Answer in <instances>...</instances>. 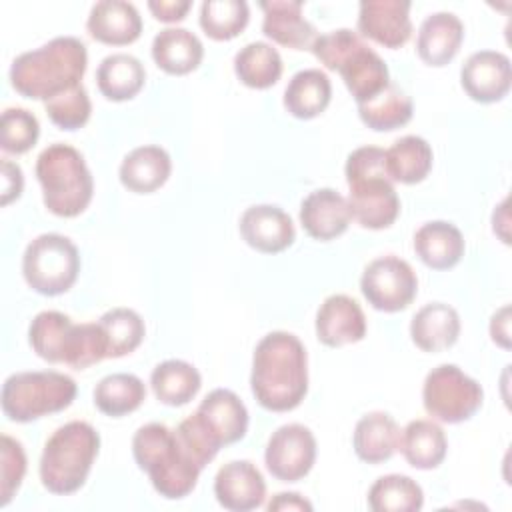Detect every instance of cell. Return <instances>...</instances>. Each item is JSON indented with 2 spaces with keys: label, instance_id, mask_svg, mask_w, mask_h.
Masks as SVG:
<instances>
[{
  "label": "cell",
  "instance_id": "obj_15",
  "mask_svg": "<svg viewBox=\"0 0 512 512\" xmlns=\"http://www.w3.org/2000/svg\"><path fill=\"white\" fill-rule=\"evenodd\" d=\"M358 34L386 48H400L412 36L410 2L364 0L358 10Z\"/></svg>",
  "mask_w": 512,
  "mask_h": 512
},
{
  "label": "cell",
  "instance_id": "obj_36",
  "mask_svg": "<svg viewBox=\"0 0 512 512\" xmlns=\"http://www.w3.org/2000/svg\"><path fill=\"white\" fill-rule=\"evenodd\" d=\"M146 400V386L136 374L116 372L104 376L94 388L96 408L110 416L120 418L140 408Z\"/></svg>",
  "mask_w": 512,
  "mask_h": 512
},
{
  "label": "cell",
  "instance_id": "obj_28",
  "mask_svg": "<svg viewBox=\"0 0 512 512\" xmlns=\"http://www.w3.org/2000/svg\"><path fill=\"white\" fill-rule=\"evenodd\" d=\"M152 58L166 74L184 76L200 66L204 46L200 38L186 28H164L152 40Z\"/></svg>",
  "mask_w": 512,
  "mask_h": 512
},
{
  "label": "cell",
  "instance_id": "obj_8",
  "mask_svg": "<svg viewBox=\"0 0 512 512\" xmlns=\"http://www.w3.org/2000/svg\"><path fill=\"white\" fill-rule=\"evenodd\" d=\"M36 178L44 206L60 218L82 214L92 200V174L82 154L70 144L56 142L44 148L36 160Z\"/></svg>",
  "mask_w": 512,
  "mask_h": 512
},
{
  "label": "cell",
  "instance_id": "obj_45",
  "mask_svg": "<svg viewBox=\"0 0 512 512\" xmlns=\"http://www.w3.org/2000/svg\"><path fill=\"white\" fill-rule=\"evenodd\" d=\"M148 8L160 22H180L192 4L188 0H152Z\"/></svg>",
  "mask_w": 512,
  "mask_h": 512
},
{
  "label": "cell",
  "instance_id": "obj_38",
  "mask_svg": "<svg viewBox=\"0 0 512 512\" xmlns=\"http://www.w3.org/2000/svg\"><path fill=\"white\" fill-rule=\"evenodd\" d=\"M98 324L106 338L108 358H122L134 352L146 334L142 316L130 308H112L100 316Z\"/></svg>",
  "mask_w": 512,
  "mask_h": 512
},
{
  "label": "cell",
  "instance_id": "obj_27",
  "mask_svg": "<svg viewBox=\"0 0 512 512\" xmlns=\"http://www.w3.org/2000/svg\"><path fill=\"white\" fill-rule=\"evenodd\" d=\"M400 434L402 430L390 414L368 412L356 422L352 446L362 462L382 464L396 454L400 446Z\"/></svg>",
  "mask_w": 512,
  "mask_h": 512
},
{
  "label": "cell",
  "instance_id": "obj_4",
  "mask_svg": "<svg viewBox=\"0 0 512 512\" xmlns=\"http://www.w3.org/2000/svg\"><path fill=\"white\" fill-rule=\"evenodd\" d=\"M32 350L50 364H66L84 370L108 358L106 338L98 322L74 324L70 316L58 310L36 314L28 328Z\"/></svg>",
  "mask_w": 512,
  "mask_h": 512
},
{
  "label": "cell",
  "instance_id": "obj_12",
  "mask_svg": "<svg viewBox=\"0 0 512 512\" xmlns=\"http://www.w3.org/2000/svg\"><path fill=\"white\" fill-rule=\"evenodd\" d=\"M360 290L368 304L380 312H400L418 294V278L412 266L394 256L372 260L360 278Z\"/></svg>",
  "mask_w": 512,
  "mask_h": 512
},
{
  "label": "cell",
  "instance_id": "obj_42",
  "mask_svg": "<svg viewBox=\"0 0 512 512\" xmlns=\"http://www.w3.org/2000/svg\"><path fill=\"white\" fill-rule=\"evenodd\" d=\"M176 440L182 446V450L186 452V456L200 468L204 470L206 464H210L214 460V456L218 454V450L222 448L212 434L208 432V428L202 424V420L198 418V414L194 412L192 416L184 418L176 430Z\"/></svg>",
  "mask_w": 512,
  "mask_h": 512
},
{
  "label": "cell",
  "instance_id": "obj_20",
  "mask_svg": "<svg viewBox=\"0 0 512 512\" xmlns=\"http://www.w3.org/2000/svg\"><path fill=\"white\" fill-rule=\"evenodd\" d=\"M196 414L220 446L242 440L248 430V410L244 402L226 388L212 390L200 402Z\"/></svg>",
  "mask_w": 512,
  "mask_h": 512
},
{
  "label": "cell",
  "instance_id": "obj_39",
  "mask_svg": "<svg viewBox=\"0 0 512 512\" xmlns=\"http://www.w3.org/2000/svg\"><path fill=\"white\" fill-rule=\"evenodd\" d=\"M250 10L244 0H206L200 6V26L212 40H232L248 24Z\"/></svg>",
  "mask_w": 512,
  "mask_h": 512
},
{
  "label": "cell",
  "instance_id": "obj_31",
  "mask_svg": "<svg viewBox=\"0 0 512 512\" xmlns=\"http://www.w3.org/2000/svg\"><path fill=\"white\" fill-rule=\"evenodd\" d=\"M146 82V70L142 62L124 52L106 56L96 70V84L104 98L112 102H124L134 98Z\"/></svg>",
  "mask_w": 512,
  "mask_h": 512
},
{
  "label": "cell",
  "instance_id": "obj_40",
  "mask_svg": "<svg viewBox=\"0 0 512 512\" xmlns=\"http://www.w3.org/2000/svg\"><path fill=\"white\" fill-rule=\"evenodd\" d=\"M40 136L38 118L26 108H6L0 120V146L8 154L28 152Z\"/></svg>",
  "mask_w": 512,
  "mask_h": 512
},
{
  "label": "cell",
  "instance_id": "obj_5",
  "mask_svg": "<svg viewBox=\"0 0 512 512\" xmlns=\"http://www.w3.org/2000/svg\"><path fill=\"white\" fill-rule=\"evenodd\" d=\"M310 50L328 70L340 72L356 104L370 100L390 84L386 62L350 28L316 36Z\"/></svg>",
  "mask_w": 512,
  "mask_h": 512
},
{
  "label": "cell",
  "instance_id": "obj_19",
  "mask_svg": "<svg viewBox=\"0 0 512 512\" xmlns=\"http://www.w3.org/2000/svg\"><path fill=\"white\" fill-rule=\"evenodd\" d=\"M352 220L348 202L332 188L310 192L300 204V224L314 240H334L348 230Z\"/></svg>",
  "mask_w": 512,
  "mask_h": 512
},
{
  "label": "cell",
  "instance_id": "obj_26",
  "mask_svg": "<svg viewBox=\"0 0 512 512\" xmlns=\"http://www.w3.org/2000/svg\"><path fill=\"white\" fill-rule=\"evenodd\" d=\"M460 328V316L450 304L430 302L414 314L410 336L420 350L440 352L456 344Z\"/></svg>",
  "mask_w": 512,
  "mask_h": 512
},
{
  "label": "cell",
  "instance_id": "obj_33",
  "mask_svg": "<svg viewBox=\"0 0 512 512\" xmlns=\"http://www.w3.org/2000/svg\"><path fill=\"white\" fill-rule=\"evenodd\" d=\"M150 386L156 398L168 406L188 404L200 390V372L184 360H164L150 374Z\"/></svg>",
  "mask_w": 512,
  "mask_h": 512
},
{
  "label": "cell",
  "instance_id": "obj_22",
  "mask_svg": "<svg viewBox=\"0 0 512 512\" xmlns=\"http://www.w3.org/2000/svg\"><path fill=\"white\" fill-rule=\"evenodd\" d=\"M264 12L262 32L276 44L292 50H310L316 40V28L302 16L300 0L260 2Z\"/></svg>",
  "mask_w": 512,
  "mask_h": 512
},
{
  "label": "cell",
  "instance_id": "obj_44",
  "mask_svg": "<svg viewBox=\"0 0 512 512\" xmlns=\"http://www.w3.org/2000/svg\"><path fill=\"white\" fill-rule=\"evenodd\" d=\"M24 176L16 162L2 158V206L10 204L22 194Z\"/></svg>",
  "mask_w": 512,
  "mask_h": 512
},
{
  "label": "cell",
  "instance_id": "obj_47",
  "mask_svg": "<svg viewBox=\"0 0 512 512\" xmlns=\"http://www.w3.org/2000/svg\"><path fill=\"white\" fill-rule=\"evenodd\" d=\"M266 508L270 512H284V510H294V512H304L306 510V512H310L312 504L296 492H280L268 502Z\"/></svg>",
  "mask_w": 512,
  "mask_h": 512
},
{
  "label": "cell",
  "instance_id": "obj_11",
  "mask_svg": "<svg viewBox=\"0 0 512 512\" xmlns=\"http://www.w3.org/2000/svg\"><path fill=\"white\" fill-rule=\"evenodd\" d=\"M482 400V386L454 364L432 368L422 386L424 410L444 424H458L472 418L480 410Z\"/></svg>",
  "mask_w": 512,
  "mask_h": 512
},
{
  "label": "cell",
  "instance_id": "obj_23",
  "mask_svg": "<svg viewBox=\"0 0 512 512\" xmlns=\"http://www.w3.org/2000/svg\"><path fill=\"white\" fill-rule=\"evenodd\" d=\"M464 24L452 12H434L418 28L416 52L428 66H446L460 50Z\"/></svg>",
  "mask_w": 512,
  "mask_h": 512
},
{
  "label": "cell",
  "instance_id": "obj_17",
  "mask_svg": "<svg viewBox=\"0 0 512 512\" xmlns=\"http://www.w3.org/2000/svg\"><path fill=\"white\" fill-rule=\"evenodd\" d=\"M214 494L218 504L226 510L248 512L262 506L266 498V482L252 462L232 460L216 472Z\"/></svg>",
  "mask_w": 512,
  "mask_h": 512
},
{
  "label": "cell",
  "instance_id": "obj_32",
  "mask_svg": "<svg viewBox=\"0 0 512 512\" xmlns=\"http://www.w3.org/2000/svg\"><path fill=\"white\" fill-rule=\"evenodd\" d=\"M432 148L430 144L414 134L398 138L388 150H384V166L388 178L400 184L422 182L432 170Z\"/></svg>",
  "mask_w": 512,
  "mask_h": 512
},
{
  "label": "cell",
  "instance_id": "obj_9",
  "mask_svg": "<svg viewBox=\"0 0 512 512\" xmlns=\"http://www.w3.org/2000/svg\"><path fill=\"white\" fill-rule=\"evenodd\" d=\"M76 382L56 370L16 372L4 380L2 412L12 422H32L66 410L76 398Z\"/></svg>",
  "mask_w": 512,
  "mask_h": 512
},
{
  "label": "cell",
  "instance_id": "obj_30",
  "mask_svg": "<svg viewBox=\"0 0 512 512\" xmlns=\"http://www.w3.org/2000/svg\"><path fill=\"white\" fill-rule=\"evenodd\" d=\"M398 450L416 470L438 468L448 450L444 430L432 420H412L400 434Z\"/></svg>",
  "mask_w": 512,
  "mask_h": 512
},
{
  "label": "cell",
  "instance_id": "obj_37",
  "mask_svg": "<svg viewBox=\"0 0 512 512\" xmlns=\"http://www.w3.org/2000/svg\"><path fill=\"white\" fill-rule=\"evenodd\" d=\"M422 504L420 484L404 474L380 476L368 490V506L374 512H416Z\"/></svg>",
  "mask_w": 512,
  "mask_h": 512
},
{
  "label": "cell",
  "instance_id": "obj_46",
  "mask_svg": "<svg viewBox=\"0 0 512 512\" xmlns=\"http://www.w3.org/2000/svg\"><path fill=\"white\" fill-rule=\"evenodd\" d=\"M490 336L500 348H510V306H502L494 312L490 320Z\"/></svg>",
  "mask_w": 512,
  "mask_h": 512
},
{
  "label": "cell",
  "instance_id": "obj_21",
  "mask_svg": "<svg viewBox=\"0 0 512 512\" xmlns=\"http://www.w3.org/2000/svg\"><path fill=\"white\" fill-rule=\"evenodd\" d=\"M88 34L108 46H126L140 38L142 18L134 4L124 0H100L86 20Z\"/></svg>",
  "mask_w": 512,
  "mask_h": 512
},
{
  "label": "cell",
  "instance_id": "obj_1",
  "mask_svg": "<svg viewBox=\"0 0 512 512\" xmlns=\"http://www.w3.org/2000/svg\"><path fill=\"white\" fill-rule=\"evenodd\" d=\"M250 388L258 404L270 412L300 406L308 392V356L298 336L276 330L256 344Z\"/></svg>",
  "mask_w": 512,
  "mask_h": 512
},
{
  "label": "cell",
  "instance_id": "obj_25",
  "mask_svg": "<svg viewBox=\"0 0 512 512\" xmlns=\"http://www.w3.org/2000/svg\"><path fill=\"white\" fill-rule=\"evenodd\" d=\"M464 248V236L452 222L432 220L414 234V252L432 270L454 268L464 256Z\"/></svg>",
  "mask_w": 512,
  "mask_h": 512
},
{
  "label": "cell",
  "instance_id": "obj_35",
  "mask_svg": "<svg viewBox=\"0 0 512 512\" xmlns=\"http://www.w3.org/2000/svg\"><path fill=\"white\" fill-rule=\"evenodd\" d=\"M412 114L414 106L410 96L392 82L370 100L358 104L360 120L376 132H390L402 128L410 122Z\"/></svg>",
  "mask_w": 512,
  "mask_h": 512
},
{
  "label": "cell",
  "instance_id": "obj_24",
  "mask_svg": "<svg viewBox=\"0 0 512 512\" xmlns=\"http://www.w3.org/2000/svg\"><path fill=\"white\" fill-rule=\"evenodd\" d=\"M172 172L170 154L154 144L138 146L128 152L120 164L118 176L124 188L136 194L156 192L166 184Z\"/></svg>",
  "mask_w": 512,
  "mask_h": 512
},
{
  "label": "cell",
  "instance_id": "obj_18",
  "mask_svg": "<svg viewBox=\"0 0 512 512\" xmlns=\"http://www.w3.org/2000/svg\"><path fill=\"white\" fill-rule=\"evenodd\" d=\"M316 336L330 348L360 342L366 336V318L360 304L346 294L328 296L316 312Z\"/></svg>",
  "mask_w": 512,
  "mask_h": 512
},
{
  "label": "cell",
  "instance_id": "obj_34",
  "mask_svg": "<svg viewBox=\"0 0 512 512\" xmlns=\"http://www.w3.org/2000/svg\"><path fill=\"white\" fill-rule=\"evenodd\" d=\"M234 72L244 86L266 90L282 76V56L268 42H250L236 52Z\"/></svg>",
  "mask_w": 512,
  "mask_h": 512
},
{
  "label": "cell",
  "instance_id": "obj_14",
  "mask_svg": "<svg viewBox=\"0 0 512 512\" xmlns=\"http://www.w3.org/2000/svg\"><path fill=\"white\" fill-rule=\"evenodd\" d=\"M464 92L480 104L502 100L512 84L510 58L496 50H480L468 56L460 70Z\"/></svg>",
  "mask_w": 512,
  "mask_h": 512
},
{
  "label": "cell",
  "instance_id": "obj_13",
  "mask_svg": "<svg viewBox=\"0 0 512 512\" xmlns=\"http://www.w3.org/2000/svg\"><path fill=\"white\" fill-rule=\"evenodd\" d=\"M264 462L280 482L302 480L316 462V438L304 424H284L272 432Z\"/></svg>",
  "mask_w": 512,
  "mask_h": 512
},
{
  "label": "cell",
  "instance_id": "obj_29",
  "mask_svg": "<svg viewBox=\"0 0 512 512\" xmlns=\"http://www.w3.org/2000/svg\"><path fill=\"white\" fill-rule=\"evenodd\" d=\"M332 98L330 78L318 68L296 72L284 90V108L300 120H310L322 114Z\"/></svg>",
  "mask_w": 512,
  "mask_h": 512
},
{
  "label": "cell",
  "instance_id": "obj_2",
  "mask_svg": "<svg viewBox=\"0 0 512 512\" xmlns=\"http://www.w3.org/2000/svg\"><path fill=\"white\" fill-rule=\"evenodd\" d=\"M88 66L82 40L58 36L48 44L24 52L10 66L12 88L30 100H50L78 84Z\"/></svg>",
  "mask_w": 512,
  "mask_h": 512
},
{
  "label": "cell",
  "instance_id": "obj_16",
  "mask_svg": "<svg viewBox=\"0 0 512 512\" xmlns=\"http://www.w3.org/2000/svg\"><path fill=\"white\" fill-rule=\"evenodd\" d=\"M240 234L250 248L262 254H278L296 238L292 218L272 204L246 208L240 216Z\"/></svg>",
  "mask_w": 512,
  "mask_h": 512
},
{
  "label": "cell",
  "instance_id": "obj_41",
  "mask_svg": "<svg viewBox=\"0 0 512 512\" xmlns=\"http://www.w3.org/2000/svg\"><path fill=\"white\" fill-rule=\"evenodd\" d=\"M48 118L62 130H78L90 120L92 104L82 84L44 102Z\"/></svg>",
  "mask_w": 512,
  "mask_h": 512
},
{
  "label": "cell",
  "instance_id": "obj_10",
  "mask_svg": "<svg viewBox=\"0 0 512 512\" xmlns=\"http://www.w3.org/2000/svg\"><path fill=\"white\" fill-rule=\"evenodd\" d=\"M80 272V254L74 242L62 234L36 236L24 250L22 274L26 284L44 296L68 292Z\"/></svg>",
  "mask_w": 512,
  "mask_h": 512
},
{
  "label": "cell",
  "instance_id": "obj_6",
  "mask_svg": "<svg viewBox=\"0 0 512 512\" xmlns=\"http://www.w3.org/2000/svg\"><path fill=\"white\" fill-rule=\"evenodd\" d=\"M132 454L160 496L178 500L196 488L202 470L186 456L168 426L160 422L140 426L132 438Z\"/></svg>",
  "mask_w": 512,
  "mask_h": 512
},
{
  "label": "cell",
  "instance_id": "obj_3",
  "mask_svg": "<svg viewBox=\"0 0 512 512\" xmlns=\"http://www.w3.org/2000/svg\"><path fill=\"white\" fill-rule=\"evenodd\" d=\"M348 208L352 220L362 228L382 230L394 224L400 214V198L384 166V150L378 146H360L350 152L346 166Z\"/></svg>",
  "mask_w": 512,
  "mask_h": 512
},
{
  "label": "cell",
  "instance_id": "obj_7",
  "mask_svg": "<svg viewBox=\"0 0 512 512\" xmlns=\"http://www.w3.org/2000/svg\"><path fill=\"white\" fill-rule=\"evenodd\" d=\"M100 434L84 420L60 426L44 444L40 456L42 486L58 496L78 492L98 456Z\"/></svg>",
  "mask_w": 512,
  "mask_h": 512
},
{
  "label": "cell",
  "instance_id": "obj_43",
  "mask_svg": "<svg viewBox=\"0 0 512 512\" xmlns=\"http://www.w3.org/2000/svg\"><path fill=\"white\" fill-rule=\"evenodd\" d=\"M26 474V454L18 440L4 434L0 446V506H6L18 492Z\"/></svg>",
  "mask_w": 512,
  "mask_h": 512
}]
</instances>
